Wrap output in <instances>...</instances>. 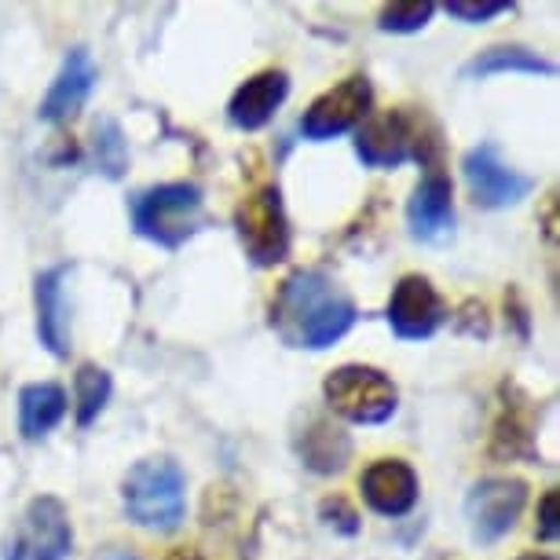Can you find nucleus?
<instances>
[{"label":"nucleus","mask_w":560,"mask_h":560,"mask_svg":"<svg viewBox=\"0 0 560 560\" xmlns=\"http://www.w3.org/2000/svg\"><path fill=\"white\" fill-rule=\"evenodd\" d=\"M355 323V301L319 268H298L275 290L271 330L290 348L323 352V348H334L341 337L352 334Z\"/></svg>","instance_id":"obj_1"},{"label":"nucleus","mask_w":560,"mask_h":560,"mask_svg":"<svg viewBox=\"0 0 560 560\" xmlns=\"http://www.w3.org/2000/svg\"><path fill=\"white\" fill-rule=\"evenodd\" d=\"M125 516L154 535H173L187 516V472L173 458H143L121 480Z\"/></svg>","instance_id":"obj_2"},{"label":"nucleus","mask_w":560,"mask_h":560,"mask_svg":"<svg viewBox=\"0 0 560 560\" xmlns=\"http://www.w3.org/2000/svg\"><path fill=\"white\" fill-rule=\"evenodd\" d=\"M132 231L162 249H179L195 238L206 224V195L198 184L176 179V184L147 187L129 202Z\"/></svg>","instance_id":"obj_3"},{"label":"nucleus","mask_w":560,"mask_h":560,"mask_svg":"<svg viewBox=\"0 0 560 560\" xmlns=\"http://www.w3.org/2000/svg\"><path fill=\"white\" fill-rule=\"evenodd\" d=\"M355 158L366 168H399L407 162L432 165L436 158V132L429 129L425 114L396 107L385 114H370L355 129Z\"/></svg>","instance_id":"obj_4"},{"label":"nucleus","mask_w":560,"mask_h":560,"mask_svg":"<svg viewBox=\"0 0 560 560\" xmlns=\"http://www.w3.org/2000/svg\"><path fill=\"white\" fill-rule=\"evenodd\" d=\"M323 399L337 418L352 425H385L399 410V388L385 370L366 363H345L326 374Z\"/></svg>","instance_id":"obj_5"},{"label":"nucleus","mask_w":560,"mask_h":560,"mask_svg":"<svg viewBox=\"0 0 560 560\" xmlns=\"http://www.w3.org/2000/svg\"><path fill=\"white\" fill-rule=\"evenodd\" d=\"M235 231L246 257L257 268H275V264L290 257L293 231H290L287 206H282L279 184H260L242 198L235 209Z\"/></svg>","instance_id":"obj_6"},{"label":"nucleus","mask_w":560,"mask_h":560,"mask_svg":"<svg viewBox=\"0 0 560 560\" xmlns=\"http://www.w3.org/2000/svg\"><path fill=\"white\" fill-rule=\"evenodd\" d=\"M73 549V524L67 502L56 494H37L19 516L15 535L8 538L4 560H67Z\"/></svg>","instance_id":"obj_7"},{"label":"nucleus","mask_w":560,"mask_h":560,"mask_svg":"<svg viewBox=\"0 0 560 560\" xmlns=\"http://www.w3.org/2000/svg\"><path fill=\"white\" fill-rule=\"evenodd\" d=\"M527 505V483L516 477H483L465 491V524L472 542L494 546L521 521Z\"/></svg>","instance_id":"obj_8"},{"label":"nucleus","mask_w":560,"mask_h":560,"mask_svg":"<svg viewBox=\"0 0 560 560\" xmlns=\"http://www.w3.org/2000/svg\"><path fill=\"white\" fill-rule=\"evenodd\" d=\"M370 107H374V89H370L363 73H352V78H345L341 84H334V89H326L323 96L312 100V107L301 118L304 140L312 143L341 140V136L355 132L374 114Z\"/></svg>","instance_id":"obj_9"},{"label":"nucleus","mask_w":560,"mask_h":560,"mask_svg":"<svg viewBox=\"0 0 560 560\" xmlns=\"http://www.w3.org/2000/svg\"><path fill=\"white\" fill-rule=\"evenodd\" d=\"M462 176H465V184H469L472 202L480 209H491V213L521 206L524 198L535 191V179L505 162L494 143H480V147H472V151H465Z\"/></svg>","instance_id":"obj_10"},{"label":"nucleus","mask_w":560,"mask_h":560,"mask_svg":"<svg viewBox=\"0 0 560 560\" xmlns=\"http://www.w3.org/2000/svg\"><path fill=\"white\" fill-rule=\"evenodd\" d=\"M385 319L399 341H429L447 323V304H443L440 290L432 287V279L410 271L393 287Z\"/></svg>","instance_id":"obj_11"},{"label":"nucleus","mask_w":560,"mask_h":560,"mask_svg":"<svg viewBox=\"0 0 560 560\" xmlns=\"http://www.w3.org/2000/svg\"><path fill=\"white\" fill-rule=\"evenodd\" d=\"M100 81V70H96V59H92V51L78 45L67 51V59H62L59 73L51 78L45 100H40V121L48 125H67L73 121L78 114L84 110V103H89L92 89H96Z\"/></svg>","instance_id":"obj_12"},{"label":"nucleus","mask_w":560,"mask_h":560,"mask_svg":"<svg viewBox=\"0 0 560 560\" xmlns=\"http://www.w3.org/2000/svg\"><path fill=\"white\" fill-rule=\"evenodd\" d=\"M359 491H363V502L374 510L377 516H388V521H399L418 505L421 483L415 465L404 458H377L363 469V480H359Z\"/></svg>","instance_id":"obj_13"},{"label":"nucleus","mask_w":560,"mask_h":560,"mask_svg":"<svg viewBox=\"0 0 560 560\" xmlns=\"http://www.w3.org/2000/svg\"><path fill=\"white\" fill-rule=\"evenodd\" d=\"M407 228L410 238L429 242V246H440L454 235V184L447 173L429 168L421 176V184L407 202Z\"/></svg>","instance_id":"obj_14"},{"label":"nucleus","mask_w":560,"mask_h":560,"mask_svg":"<svg viewBox=\"0 0 560 560\" xmlns=\"http://www.w3.org/2000/svg\"><path fill=\"white\" fill-rule=\"evenodd\" d=\"M287 100H290V73L275 67L260 70L242 81L235 96L228 100V121L242 132H257L282 110Z\"/></svg>","instance_id":"obj_15"},{"label":"nucleus","mask_w":560,"mask_h":560,"mask_svg":"<svg viewBox=\"0 0 560 560\" xmlns=\"http://www.w3.org/2000/svg\"><path fill=\"white\" fill-rule=\"evenodd\" d=\"M67 275L70 264H51L34 279L37 337L48 355H70V312H67Z\"/></svg>","instance_id":"obj_16"},{"label":"nucleus","mask_w":560,"mask_h":560,"mask_svg":"<svg viewBox=\"0 0 560 560\" xmlns=\"http://www.w3.org/2000/svg\"><path fill=\"white\" fill-rule=\"evenodd\" d=\"M67 410H70L67 388L56 382H30L19 388V432L30 443L56 432L62 425V418H67Z\"/></svg>","instance_id":"obj_17"},{"label":"nucleus","mask_w":560,"mask_h":560,"mask_svg":"<svg viewBox=\"0 0 560 560\" xmlns=\"http://www.w3.org/2000/svg\"><path fill=\"white\" fill-rule=\"evenodd\" d=\"M298 454L312 472L334 477V472H341L348 458H352V440H348L345 429L330 425L326 418H315L312 425L304 429V436L298 440Z\"/></svg>","instance_id":"obj_18"},{"label":"nucleus","mask_w":560,"mask_h":560,"mask_svg":"<svg viewBox=\"0 0 560 560\" xmlns=\"http://www.w3.org/2000/svg\"><path fill=\"white\" fill-rule=\"evenodd\" d=\"M553 62L524 45H494L477 51L462 67V78H494V73H532V78H553Z\"/></svg>","instance_id":"obj_19"},{"label":"nucleus","mask_w":560,"mask_h":560,"mask_svg":"<svg viewBox=\"0 0 560 560\" xmlns=\"http://www.w3.org/2000/svg\"><path fill=\"white\" fill-rule=\"evenodd\" d=\"M114 396V377L110 370H103L96 363H81L73 374V410H78V425L89 429L96 425L100 415L107 410Z\"/></svg>","instance_id":"obj_20"},{"label":"nucleus","mask_w":560,"mask_h":560,"mask_svg":"<svg viewBox=\"0 0 560 560\" xmlns=\"http://www.w3.org/2000/svg\"><path fill=\"white\" fill-rule=\"evenodd\" d=\"M521 404L510 399V404H502V410H499V421H494V432H491V454H499V458H521V454H532V440H535L532 421H527Z\"/></svg>","instance_id":"obj_21"},{"label":"nucleus","mask_w":560,"mask_h":560,"mask_svg":"<svg viewBox=\"0 0 560 560\" xmlns=\"http://www.w3.org/2000/svg\"><path fill=\"white\" fill-rule=\"evenodd\" d=\"M92 162L107 179H121L129 168V140L114 118H100L92 125Z\"/></svg>","instance_id":"obj_22"},{"label":"nucleus","mask_w":560,"mask_h":560,"mask_svg":"<svg viewBox=\"0 0 560 560\" xmlns=\"http://www.w3.org/2000/svg\"><path fill=\"white\" fill-rule=\"evenodd\" d=\"M432 15H436V4H429V0H410V4H385L382 15H377V30L382 34H421Z\"/></svg>","instance_id":"obj_23"},{"label":"nucleus","mask_w":560,"mask_h":560,"mask_svg":"<svg viewBox=\"0 0 560 560\" xmlns=\"http://www.w3.org/2000/svg\"><path fill=\"white\" fill-rule=\"evenodd\" d=\"M516 4L510 0H447L443 4V12L451 19H458V23H469V26H480V23H491V19L499 15H510Z\"/></svg>","instance_id":"obj_24"},{"label":"nucleus","mask_w":560,"mask_h":560,"mask_svg":"<svg viewBox=\"0 0 560 560\" xmlns=\"http://www.w3.org/2000/svg\"><path fill=\"white\" fill-rule=\"evenodd\" d=\"M557 505H560V494H557V488H549L542 494V502H538V527H535V535L542 538V542H557V535H560Z\"/></svg>","instance_id":"obj_25"},{"label":"nucleus","mask_w":560,"mask_h":560,"mask_svg":"<svg viewBox=\"0 0 560 560\" xmlns=\"http://www.w3.org/2000/svg\"><path fill=\"white\" fill-rule=\"evenodd\" d=\"M319 513H323L326 524L337 527V532H345V535H355L359 532V513L345 499H326L319 505Z\"/></svg>","instance_id":"obj_26"},{"label":"nucleus","mask_w":560,"mask_h":560,"mask_svg":"<svg viewBox=\"0 0 560 560\" xmlns=\"http://www.w3.org/2000/svg\"><path fill=\"white\" fill-rule=\"evenodd\" d=\"M462 334H472V337H488L491 334V323H488V308H483L480 301H465L458 319H454Z\"/></svg>","instance_id":"obj_27"},{"label":"nucleus","mask_w":560,"mask_h":560,"mask_svg":"<svg viewBox=\"0 0 560 560\" xmlns=\"http://www.w3.org/2000/svg\"><path fill=\"white\" fill-rule=\"evenodd\" d=\"M92 560H143V557L132 553V549H125V546H107V549H100Z\"/></svg>","instance_id":"obj_28"},{"label":"nucleus","mask_w":560,"mask_h":560,"mask_svg":"<svg viewBox=\"0 0 560 560\" xmlns=\"http://www.w3.org/2000/svg\"><path fill=\"white\" fill-rule=\"evenodd\" d=\"M546 238H557V195H546Z\"/></svg>","instance_id":"obj_29"},{"label":"nucleus","mask_w":560,"mask_h":560,"mask_svg":"<svg viewBox=\"0 0 560 560\" xmlns=\"http://www.w3.org/2000/svg\"><path fill=\"white\" fill-rule=\"evenodd\" d=\"M165 560H206V557H202V549H198V546H176Z\"/></svg>","instance_id":"obj_30"},{"label":"nucleus","mask_w":560,"mask_h":560,"mask_svg":"<svg viewBox=\"0 0 560 560\" xmlns=\"http://www.w3.org/2000/svg\"><path fill=\"white\" fill-rule=\"evenodd\" d=\"M516 560H557V557H549V553H524V557H516Z\"/></svg>","instance_id":"obj_31"}]
</instances>
